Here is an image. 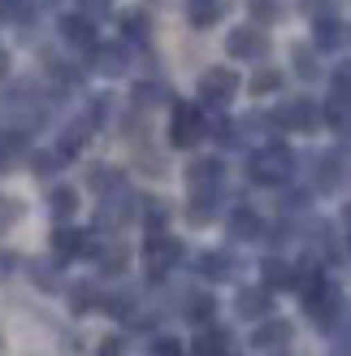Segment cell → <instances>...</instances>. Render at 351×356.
<instances>
[{"instance_id":"obj_16","label":"cell","mask_w":351,"mask_h":356,"mask_svg":"<svg viewBox=\"0 0 351 356\" xmlns=\"http://www.w3.org/2000/svg\"><path fill=\"white\" fill-rule=\"evenodd\" d=\"M96 257H100V274H121V270H126V261H130V252H126L121 243L96 248Z\"/></svg>"},{"instance_id":"obj_31","label":"cell","mask_w":351,"mask_h":356,"mask_svg":"<svg viewBox=\"0 0 351 356\" xmlns=\"http://www.w3.org/2000/svg\"><path fill=\"white\" fill-rule=\"evenodd\" d=\"M252 13L260 17V22H273V17H277V0H252Z\"/></svg>"},{"instance_id":"obj_33","label":"cell","mask_w":351,"mask_h":356,"mask_svg":"<svg viewBox=\"0 0 351 356\" xmlns=\"http://www.w3.org/2000/svg\"><path fill=\"white\" fill-rule=\"evenodd\" d=\"M144 218H148V230H161V226H165V209H161V200H152V204L144 209Z\"/></svg>"},{"instance_id":"obj_7","label":"cell","mask_w":351,"mask_h":356,"mask_svg":"<svg viewBox=\"0 0 351 356\" xmlns=\"http://www.w3.org/2000/svg\"><path fill=\"white\" fill-rule=\"evenodd\" d=\"M225 48H230V57H239V61H256V57H265L269 44H265V35H260L256 26H239Z\"/></svg>"},{"instance_id":"obj_36","label":"cell","mask_w":351,"mask_h":356,"mask_svg":"<svg viewBox=\"0 0 351 356\" xmlns=\"http://www.w3.org/2000/svg\"><path fill=\"white\" fill-rule=\"evenodd\" d=\"M13 218H17V204H13V200H0V230H5Z\"/></svg>"},{"instance_id":"obj_5","label":"cell","mask_w":351,"mask_h":356,"mask_svg":"<svg viewBox=\"0 0 351 356\" xmlns=\"http://www.w3.org/2000/svg\"><path fill=\"white\" fill-rule=\"evenodd\" d=\"M273 122H277V127H286V131H312L321 122V109L312 100H286L282 109L273 113Z\"/></svg>"},{"instance_id":"obj_23","label":"cell","mask_w":351,"mask_h":356,"mask_svg":"<svg viewBox=\"0 0 351 356\" xmlns=\"http://www.w3.org/2000/svg\"><path fill=\"white\" fill-rule=\"evenodd\" d=\"M277 87H282V74H277V70H260V74L252 79L256 96H269V92H277Z\"/></svg>"},{"instance_id":"obj_43","label":"cell","mask_w":351,"mask_h":356,"mask_svg":"<svg viewBox=\"0 0 351 356\" xmlns=\"http://www.w3.org/2000/svg\"><path fill=\"white\" fill-rule=\"evenodd\" d=\"M347 222H351V204H347Z\"/></svg>"},{"instance_id":"obj_4","label":"cell","mask_w":351,"mask_h":356,"mask_svg":"<svg viewBox=\"0 0 351 356\" xmlns=\"http://www.w3.org/2000/svg\"><path fill=\"white\" fill-rule=\"evenodd\" d=\"M234 92H239L234 70H208V74L200 79V100L213 104V109H225V104L234 100Z\"/></svg>"},{"instance_id":"obj_34","label":"cell","mask_w":351,"mask_h":356,"mask_svg":"<svg viewBox=\"0 0 351 356\" xmlns=\"http://www.w3.org/2000/svg\"><path fill=\"white\" fill-rule=\"evenodd\" d=\"M126 352V343L117 339V334H109V339H100V356H121Z\"/></svg>"},{"instance_id":"obj_24","label":"cell","mask_w":351,"mask_h":356,"mask_svg":"<svg viewBox=\"0 0 351 356\" xmlns=\"http://www.w3.org/2000/svg\"><path fill=\"white\" fill-rule=\"evenodd\" d=\"M339 183V156H321L317 161V187H334Z\"/></svg>"},{"instance_id":"obj_40","label":"cell","mask_w":351,"mask_h":356,"mask_svg":"<svg viewBox=\"0 0 351 356\" xmlns=\"http://www.w3.org/2000/svg\"><path fill=\"white\" fill-rule=\"evenodd\" d=\"M5 274H13V257H9V252H0V278H5Z\"/></svg>"},{"instance_id":"obj_8","label":"cell","mask_w":351,"mask_h":356,"mask_svg":"<svg viewBox=\"0 0 351 356\" xmlns=\"http://www.w3.org/2000/svg\"><path fill=\"white\" fill-rule=\"evenodd\" d=\"M269 309H273L269 287H248V291H239V300H234V313L248 317V322H256V317H269Z\"/></svg>"},{"instance_id":"obj_17","label":"cell","mask_w":351,"mask_h":356,"mask_svg":"<svg viewBox=\"0 0 351 356\" xmlns=\"http://www.w3.org/2000/svg\"><path fill=\"white\" fill-rule=\"evenodd\" d=\"M200 274L213 278V282H221V278L234 274V261L225 257V252H204V257H200Z\"/></svg>"},{"instance_id":"obj_11","label":"cell","mask_w":351,"mask_h":356,"mask_svg":"<svg viewBox=\"0 0 351 356\" xmlns=\"http://www.w3.org/2000/svg\"><path fill=\"white\" fill-rule=\"evenodd\" d=\"M252 343H256L260 352H282V348L291 343V326H286V322H265V326L252 334Z\"/></svg>"},{"instance_id":"obj_6","label":"cell","mask_w":351,"mask_h":356,"mask_svg":"<svg viewBox=\"0 0 351 356\" xmlns=\"http://www.w3.org/2000/svg\"><path fill=\"white\" fill-rule=\"evenodd\" d=\"M221 161L217 156H200V161H191L187 165V183L191 191H221Z\"/></svg>"},{"instance_id":"obj_42","label":"cell","mask_w":351,"mask_h":356,"mask_svg":"<svg viewBox=\"0 0 351 356\" xmlns=\"http://www.w3.org/2000/svg\"><path fill=\"white\" fill-rule=\"evenodd\" d=\"M0 74H5V52H0Z\"/></svg>"},{"instance_id":"obj_41","label":"cell","mask_w":351,"mask_h":356,"mask_svg":"<svg viewBox=\"0 0 351 356\" xmlns=\"http://www.w3.org/2000/svg\"><path fill=\"white\" fill-rule=\"evenodd\" d=\"M334 356H351V334H347V339H339V343H334Z\"/></svg>"},{"instance_id":"obj_30","label":"cell","mask_w":351,"mask_h":356,"mask_svg":"<svg viewBox=\"0 0 351 356\" xmlns=\"http://www.w3.org/2000/svg\"><path fill=\"white\" fill-rule=\"evenodd\" d=\"M295 70H300L304 79H317V61H312V52H304V48L295 52Z\"/></svg>"},{"instance_id":"obj_18","label":"cell","mask_w":351,"mask_h":356,"mask_svg":"<svg viewBox=\"0 0 351 356\" xmlns=\"http://www.w3.org/2000/svg\"><path fill=\"white\" fill-rule=\"evenodd\" d=\"M265 282H269V287H295L300 278H295V270H291L286 261L269 257V261H265Z\"/></svg>"},{"instance_id":"obj_15","label":"cell","mask_w":351,"mask_h":356,"mask_svg":"<svg viewBox=\"0 0 351 356\" xmlns=\"http://www.w3.org/2000/svg\"><path fill=\"white\" fill-rule=\"evenodd\" d=\"M48 209H52V218H57V222H69V218H74V209H78V191L74 187H57V191L48 195Z\"/></svg>"},{"instance_id":"obj_39","label":"cell","mask_w":351,"mask_h":356,"mask_svg":"<svg viewBox=\"0 0 351 356\" xmlns=\"http://www.w3.org/2000/svg\"><path fill=\"white\" fill-rule=\"evenodd\" d=\"M83 9L87 13H104V9H109V0H83Z\"/></svg>"},{"instance_id":"obj_12","label":"cell","mask_w":351,"mask_h":356,"mask_svg":"<svg viewBox=\"0 0 351 356\" xmlns=\"http://www.w3.org/2000/svg\"><path fill=\"white\" fill-rule=\"evenodd\" d=\"M61 35H65V44H74L78 52L96 48V26L87 22V17H61Z\"/></svg>"},{"instance_id":"obj_3","label":"cell","mask_w":351,"mask_h":356,"mask_svg":"<svg viewBox=\"0 0 351 356\" xmlns=\"http://www.w3.org/2000/svg\"><path fill=\"white\" fill-rule=\"evenodd\" d=\"M200 135H204V118H200L196 104H173L169 144H173V148H191V144H200Z\"/></svg>"},{"instance_id":"obj_32","label":"cell","mask_w":351,"mask_h":356,"mask_svg":"<svg viewBox=\"0 0 351 356\" xmlns=\"http://www.w3.org/2000/svg\"><path fill=\"white\" fill-rule=\"evenodd\" d=\"M152 356H187V352H182L178 339H156L152 343Z\"/></svg>"},{"instance_id":"obj_10","label":"cell","mask_w":351,"mask_h":356,"mask_svg":"<svg viewBox=\"0 0 351 356\" xmlns=\"http://www.w3.org/2000/svg\"><path fill=\"white\" fill-rule=\"evenodd\" d=\"M52 243H57V252H61L65 261H74V257H83V252H96L92 235H83V230H69V226H61Z\"/></svg>"},{"instance_id":"obj_19","label":"cell","mask_w":351,"mask_h":356,"mask_svg":"<svg viewBox=\"0 0 351 356\" xmlns=\"http://www.w3.org/2000/svg\"><path fill=\"white\" fill-rule=\"evenodd\" d=\"M221 17V0H191V22L196 26H213Z\"/></svg>"},{"instance_id":"obj_35","label":"cell","mask_w":351,"mask_h":356,"mask_svg":"<svg viewBox=\"0 0 351 356\" xmlns=\"http://www.w3.org/2000/svg\"><path fill=\"white\" fill-rule=\"evenodd\" d=\"M156 100H161V87H152V83L139 87V104H156Z\"/></svg>"},{"instance_id":"obj_38","label":"cell","mask_w":351,"mask_h":356,"mask_svg":"<svg viewBox=\"0 0 351 356\" xmlns=\"http://www.w3.org/2000/svg\"><path fill=\"white\" fill-rule=\"evenodd\" d=\"M121 26H126V35H135V40H139V35H144V17H139V13H126V22H121Z\"/></svg>"},{"instance_id":"obj_37","label":"cell","mask_w":351,"mask_h":356,"mask_svg":"<svg viewBox=\"0 0 351 356\" xmlns=\"http://www.w3.org/2000/svg\"><path fill=\"white\" fill-rule=\"evenodd\" d=\"M17 144H22V139H5V135H0V170L9 165V152H13Z\"/></svg>"},{"instance_id":"obj_9","label":"cell","mask_w":351,"mask_h":356,"mask_svg":"<svg viewBox=\"0 0 351 356\" xmlns=\"http://www.w3.org/2000/svg\"><path fill=\"white\" fill-rule=\"evenodd\" d=\"M191 356H230V334L204 326V330L196 334V343H191Z\"/></svg>"},{"instance_id":"obj_22","label":"cell","mask_w":351,"mask_h":356,"mask_svg":"<svg viewBox=\"0 0 351 356\" xmlns=\"http://www.w3.org/2000/svg\"><path fill=\"white\" fill-rule=\"evenodd\" d=\"M213 309H217V305H213V300H208V296H191L182 313L191 317V322H208V317H213Z\"/></svg>"},{"instance_id":"obj_44","label":"cell","mask_w":351,"mask_h":356,"mask_svg":"<svg viewBox=\"0 0 351 356\" xmlns=\"http://www.w3.org/2000/svg\"><path fill=\"white\" fill-rule=\"evenodd\" d=\"M347 248H351V239H347Z\"/></svg>"},{"instance_id":"obj_21","label":"cell","mask_w":351,"mask_h":356,"mask_svg":"<svg viewBox=\"0 0 351 356\" xmlns=\"http://www.w3.org/2000/svg\"><path fill=\"white\" fill-rule=\"evenodd\" d=\"M121 65H126L121 48H100V52H96V70H100V74H117Z\"/></svg>"},{"instance_id":"obj_13","label":"cell","mask_w":351,"mask_h":356,"mask_svg":"<svg viewBox=\"0 0 351 356\" xmlns=\"http://www.w3.org/2000/svg\"><path fill=\"white\" fill-rule=\"evenodd\" d=\"M87 139H92V118H78V122H69V127H65L57 152H61V156H78Z\"/></svg>"},{"instance_id":"obj_1","label":"cell","mask_w":351,"mask_h":356,"mask_svg":"<svg viewBox=\"0 0 351 356\" xmlns=\"http://www.w3.org/2000/svg\"><path fill=\"white\" fill-rule=\"evenodd\" d=\"M248 174H252V183H260V187H277V183H286V178L295 174V152L282 148V144H269V148L252 152Z\"/></svg>"},{"instance_id":"obj_2","label":"cell","mask_w":351,"mask_h":356,"mask_svg":"<svg viewBox=\"0 0 351 356\" xmlns=\"http://www.w3.org/2000/svg\"><path fill=\"white\" fill-rule=\"evenodd\" d=\"M182 257V243L178 239H169L165 230H152L148 243H144V265H148V278H165L173 265H178Z\"/></svg>"},{"instance_id":"obj_14","label":"cell","mask_w":351,"mask_h":356,"mask_svg":"<svg viewBox=\"0 0 351 356\" xmlns=\"http://www.w3.org/2000/svg\"><path fill=\"white\" fill-rule=\"evenodd\" d=\"M230 235L234 239H260L265 235V222H260L252 209H234L230 213Z\"/></svg>"},{"instance_id":"obj_26","label":"cell","mask_w":351,"mask_h":356,"mask_svg":"<svg viewBox=\"0 0 351 356\" xmlns=\"http://www.w3.org/2000/svg\"><path fill=\"white\" fill-rule=\"evenodd\" d=\"M334 96L351 104V65H339L334 70Z\"/></svg>"},{"instance_id":"obj_27","label":"cell","mask_w":351,"mask_h":356,"mask_svg":"<svg viewBox=\"0 0 351 356\" xmlns=\"http://www.w3.org/2000/svg\"><path fill=\"white\" fill-rule=\"evenodd\" d=\"M61 161H65L61 152H40V156H35V174H57Z\"/></svg>"},{"instance_id":"obj_29","label":"cell","mask_w":351,"mask_h":356,"mask_svg":"<svg viewBox=\"0 0 351 356\" xmlns=\"http://www.w3.org/2000/svg\"><path fill=\"white\" fill-rule=\"evenodd\" d=\"M31 270H35V282H40V287H57V270H52V265H44V261H35Z\"/></svg>"},{"instance_id":"obj_25","label":"cell","mask_w":351,"mask_h":356,"mask_svg":"<svg viewBox=\"0 0 351 356\" xmlns=\"http://www.w3.org/2000/svg\"><path fill=\"white\" fill-rule=\"evenodd\" d=\"M69 305H74V313H92V309L100 305V300H96V287H74Z\"/></svg>"},{"instance_id":"obj_20","label":"cell","mask_w":351,"mask_h":356,"mask_svg":"<svg viewBox=\"0 0 351 356\" xmlns=\"http://www.w3.org/2000/svg\"><path fill=\"white\" fill-rule=\"evenodd\" d=\"M35 13V0H0V17L5 22H26Z\"/></svg>"},{"instance_id":"obj_28","label":"cell","mask_w":351,"mask_h":356,"mask_svg":"<svg viewBox=\"0 0 351 356\" xmlns=\"http://www.w3.org/2000/svg\"><path fill=\"white\" fill-rule=\"evenodd\" d=\"M339 35H343V31H339L334 22H317V44H321V48H334Z\"/></svg>"}]
</instances>
